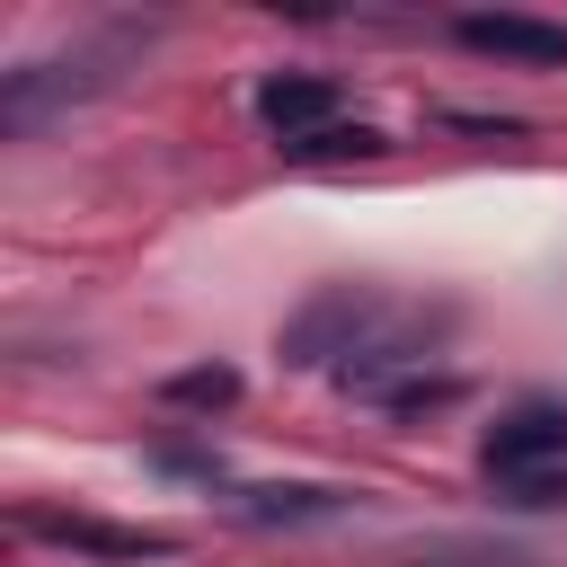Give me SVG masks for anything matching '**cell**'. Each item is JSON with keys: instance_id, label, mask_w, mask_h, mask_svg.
I'll return each instance as SVG.
<instances>
[{"instance_id": "cell-4", "label": "cell", "mask_w": 567, "mask_h": 567, "mask_svg": "<svg viewBox=\"0 0 567 567\" xmlns=\"http://www.w3.org/2000/svg\"><path fill=\"white\" fill-rule=\"evenodd\" d=\"M257 115H266V133H275V151H284V142L337 124V115H346V89L319 80V71H275V80H257Z\"/></svg>"}, {"instance_id": "cell-1", "label": "cell", "mask_w": 567, "mask_h": 567, "mask_svg": "<svg viewBox=\"0 0 567 567\" xmlns=\"http://www.w3.org/2000/svg\"><path fill=\"white\" fill-rule=\"evenodd\" d=\"M115 62H124V35H89V44H71V53H44V62H18V71L0 80V124H9V133H27V124H44L53 106H71V97H89V89H106V80H115Z\"/></svg>"}, {"instance_id": "cell-7", "label": "cell", "mask_w": 567, "mask_h": 567, "mask_svg": "<svg viewBox=\"0 0 567 567\" xmlns=\"http://www.w3.org/2000/svg\"><path fill=\"white\" fill-rule=\"evenodd\" d=\"M399 567H540L523 540H478V532H452V540H425V549H408Z\"/></svg>"}, {"instance_id": "cell-9", "label": "cell", "mask_w": 567, "mask_h": 567, "mask_svg": "<svg viewBox=\"0 0 567 567\" xmlns=\"http://www.w3.org/2000/svg\"><path fill=\"white\" fill-rule=\"evenodd\" d=\"M168 399H177V408H230V399H239V372H230V363H195V372L168 381Z\"/></svg>"}, {"instance_id": "cell-6", "label": "cell", "mask_w": 567, "mask_h": 567, "mask_svg": "<svg viewBox=\"0 0 567 567\" xmlns=\"http://www.w3.org/2000/svg\"><path fill=\"white\" fill-rule=\"evenodd\" d=\"M44 540L62 549H97V558H168L177 540L168 532H142V523H89V514H27Z\"/></svg>"}, {"instance_id": "cell-3", "label": "cell", "mask_w": 567, "mask_h": 567, "mask_svg": "<svg viewBox=\"0 0 567 567\" xmlns=\"http://www.w3.org/2000/svg\"><path fill=\"white\" fill-rule=\"evenodd\" d=\"M461 44L487 62H514V71H567V27L532 18V9H478V18H461Z\"/></svg>"}, {"instance_id": "cell-8", "label": "cell", "mask_w": 567, "mask_h": 567, "mask_svg": "<svg viewBox=\"0 0 567 567\" xmlns=\"http://www.w3.org/2000/svg\"><path fill=\"white\" fill-rule=\"evenodd\" d=\"M372 151H381V133H372L363 115H337V124H319V133L284 142V159H372Z\"/></svg>"}, {"instance_id": "cell-2", "label": "cell", "mask_w": 567, "mask_h": 567, "mask_svg": "<svg viewBox=\"0 0 567 567\" xmlns=\"http://www.w3.org/2000/svg\"><path fill=\"white\" fill-rule=\"evenodd\" d=\"M478 461H487V478H505V487L567 470V399H523V408H505V416L487 425Z\"/></svg>"}, {"instance_id": "cell-5", "label": "cell", "mask_w": 567, "mask_h": 567, "mask_svg": "<svg viewBox=\"0 0 567 567\" xmlns=\"http://www.w3.org/2000/svg\"><path fill=\"white\" fill-rule=\"evenodd\" d=\"M221 505L239 523H328V514H346V487H328V478H257V487H221Z\"/></svg>"}]
</instances>
